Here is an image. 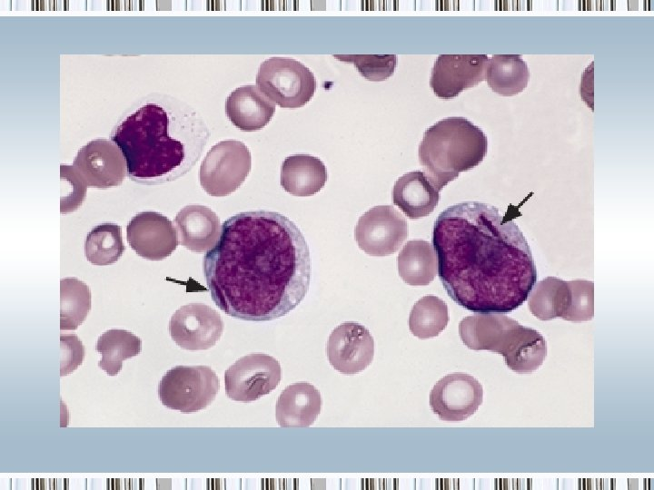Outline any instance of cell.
Listing matches in <instances>:
<instances>
[{
    "label": "cell",
    "instance_id": "obj_21",
    "mask_svg": "<svg viewBox=\"0 0 654 490\" xmlns=\"http://www.w3.org/2000/svg\"><path fill=\"white\" fill-rule=\"evenodd\" d=\"M327 179L324 163L310 154L288 156L281 167V186L292 196H312L324 187Z\"/></svg>",
    "mask_w": 654,
    "mask_h": 490
},
{
    "label": "cell",
    "instance_id": "obj_22",
    "mask_svg": "<svg viewBox=\"0 0 654 490\" xmlns=\"http://www.w3.org/2000/svg\"><path fill=\"white\" fill-rule=\"evenodd\" d=\"M573 291L570 281L547 277L535 284L528 296V307L537 318L566 320L572 305Z\"/></svg>",
    "mask_w": 654,
    "mask_h": 490
},
{
    "label": "cell",
    "instance_id": "obj_30",
    "mask_svg": "<svg viewBox=\"0 0 654 490\" xmlns=\"http://www.w3.org/2000/svg\"><path fill=\"white\" fill-rule=\"evenodd\" d=\"M61 213L77 210L85 198L86 185L76 169L61 164Z\"/></svg>",
    "mask_w": 654,
    "mask_h": 490
},
{
    "label": "cell",
    "instance_id": "obj_1",
    "mask_svg": "<svg viewBox=\"0 0 654 490\" xmlns=\"http://www.w3.org/2000/svg\"><path fill=\"white\" fill-rule=\"evenodd\" d=\"M203 265L214 304L243 320L282 318L303 300L310 287L305 238L276 211H243L227 219Z\"/></svg>",
    "mask_w": 654,
    "mask_h": 490
},
{
    "label": "cell",
    "instance_id": "obj_19",
    "mask_svg": "<svg viewBox=\"0 0 654 490\" xmlns=\"http://www.w3.org/2000/svg\"><path fill=\"white\" fill-rule=\"evenodd\" d=\"M225 113L231 122L244 132L265 127L275 113V105L253 84L233 91L225 102Z\"/></svg>",
    "mask_w": 654,
    "mask_h": 490
},
{
    "label": "cell",
    "instance_id": "obj_11",
    "mask_svg": "<svg viewBox=\"0 0 654 490\" xmlns=\"http://www.w3.org/2000/svg\"><path fill=\"white\" fill-rule=\"evenodd\" d=\"M224 323L213 308L200 302L180 307L171 317L169 332L175 344L186 350H205L221 338Z\"/></svg>",
    "mask_w": 654,
    "mask_h": 490
},
{
    "label": "cell",
    "instance_id": "obj_5",
    "mask_svg": "<svg viewBox=\"0 0 654 490\" xmlns=\"http://www.w3.org/2000/svg\"><path fill=\"white\" fill-rule=\"evenodd\" d=\"M459 335L470 349L500 354L507 367L519 374L537 370L547 356V342L538 330L503 313L468 316L459 324Z\"/></svg>",
    "mask_w": 654,
    "mask_h": 490
},
{
    "label": "cell",
    "instance_id": "obj_15",
    "mask_svg": "<svg viewBox=\"0 0 654 490\" xmlns=\"http://www.w3.org/2000/svg\"><path fill=\"white\" fill-rule=\"evenodd\" d=\"M126 238L131 248L140 257L161 260L177 248V230L164 215L156 211L135 214L126 226Z\"/></svg>",
    "mask_w": 654,
    "mask_h": 490
},
{
    "label": "cell",
    "instance_id": "obj_6",
    "mask_svg": "<svg viewBox=\"0 0 654 490\" xmlns=\"http://www.w3.org/2000/svg\"><path fill=\"white\" fill-rule=\"evenodd\" d=\"M157 390L164 407L190 414L213 402L220 390V379L207 366H176L165 372Z\"/></svg>",
    "mask_w": 654,
    "mask_h": 490
},
{
    "label": "cell",
    "instance_id": "obj_9",
    "mask_svg": "<svg viewBox=\"0 0 654 490\" xmlns=\"http://www.w3.org/2000/svg\"><path fill=\"white\" fill-rule=\"evenodd\" d=\"M281 379L282 368L275 358L252 353L240 358L225 370V392L234 401L253 402L274 390Z\"/></svg>",
    "mask_w": 654,
    "mask_h": 490
},
{
    "label": "cell",
    "instance_id": "obj_7",
    "mask_svg": "<svg viewBox=\"0 0 654 490\" xmlns=\"http://www.w3.org/2000/svg\"><path fill=\"white\" fill-rule=\"evenodd\" d=\"M258 89L282 108H300L314 95L316 79L301 62L287 57L263 61L256 75Z\"/></svg>",
    "mask_w": 654,
    "mask_h": 490
},
{
    "label": "cell",
    "instance_id": "obj_4",
    "mask_svg": "<svg viewBox=\"0 0 654 490\" xmlns=\"http://www.w3.org/2000/svg\"><path fill=\"white\" fill-rule=\"evenodd\" d=\"M488 151L483 131L464 117L444 118L423 134L419 160L424 173L441 191L460 172L479 165Z\"/></svg>",
    "mask_w": 654,
    "mask_h": 490
},
{
    "label": "cell",
    "instance_id": "obj_13",
    "mask_svg": "<svg viewBox=\"0 0 654 490\" xmlns=\"http://www.w3.org/2000/svg\"><path fill=\"white\" fill-rule=\"evenodd\" d=\"M73 165L87 187H116L122 184L127 174L123 152L112 140L107 139L88 142L77 152Z\"/></svg>",
    "mask_w": 654,
    "mask_h": 490
},
{
    "label": "cell",
    "instance_id": "obj_18",
    "mask_svg": "<svg viewBox=\"0 0 654 490\" xmlns=\"http://www.w3.org/2000/svg\"><path fill=\"white\" fill-rule=\"evenodd\" d=\"M320 391L308 382H297L284 388L275 406V418L282 427L312 426L322 409Z\"/></svg>",
    "mask_w": 654,
    "mask_h": 490
},
{
    "label": "cell",
    "instance_id": "obj_25",
    "mask_svg": "<svg viewBox=\"0 0 654 490\" xmlns=\"http://www.w3.org/2000/svg\"><path fill=\"white\" fill-rule=\"evenodd\" d=\"M95 349L102 356L98 367L114 377L121 371L125 359L140 354L142 339L129 330L111 328L98 337Z\"/></svg>",
    "mask_w": 654,
    "mask_h": 490
},
{
    "label": "cell",
    "instance_id": "obj_20",
    "mask_svg": "<svg viewBox=\"0 0 654 490\" xmlns=\"http://www.w3.org/2000/svg\"><path fill=\"white\" fill-rule=\"evenodd\" d=\"M440 201V191L421 171L401 176L392 189V201L409 219L417 220L431 214Z\"/></svg>",
    "mask_w": 654,
    "mask_h": 490
},
{
    "label": "cell",
    "instance_id": "obj_12",
    "mask_svg": "<svg viewBox=\"0 0 654 490\" xmlns=\"http://www.w3.org/2000/svg\"><path fill=\"white\" fill-rule=\"evenodd\" d=\"M483 400V388L474 377L455 372L441 378L429 397L430 407L440 419L463 421L472 416Z\"/></svg>",
    "mask_w": 654,
    "mask_h": 490
},
{
    "label": "cell",
    "instance_id": "obj_17",
    "mask_svg": "<svg viewBox=\"0 0 654 490\" xmlns=\"http://www.w3.org/2000/svg\"><path fill=\"white\" fill-rule=\"evenodd\" d=\"M180 243L195 253L210 250L218 241L220 219L210 208L192 204L181 209L174 218Z\"/></svg>",
    "mask_w": 654,
    "mask_h": 490
},
{
    "label": "cell",
    "instance_id": "obj_24",
    "mask_svg": "<svg viewBox=\"0 0 654 490\" xmlns=\"http://www.w3.org/2000/svg\"><path fill=\"white\" fill-rule=\"evenodd\" d=\"M401 279L411 286L429 285L438 274V259L433 245L422 240H409L397 259Z\"/></svg>",
    "mask_w": 654,
    "mask_h": 490
},
{
    "label": "cell",
    "instance_id": "obj_32",
    "mask_svg": "<svg viewBox=\"0 0 654 490\" xmlns=\"http://www.w3.org/2000/svg\"><path fill=\"white\" fill-rule=\"evenodd\" d=\"M60 376L64 377L74 372L84 361L85 349L76 335H60Z\"/></svg>",
    "mask_w": 654,
    "mask_h": 490
},
{
    "label": "cell",
    "instance_id": "obj_16",
    "mask_svg": "<svg viewBox=\"0 0 654 490\" xmlns=\"http://www.w3.org/2000/svg\"><path fill=\"white\" fill-rule=\"evenodd\" d=\"M486 54H440L435 61L430 85L436 96L450 100L484 80Z\"/></svg>",
    "mask_w": 654,
    "mask_h": 490
},
{
    "label": "cell",
    "instance_id": "obj_26",
    "mask_svg": "<svg viewBox=\"0 0 654 490\" xmlns=\"http://www.w3.org/2000/svg\"><path fill=\"white\" fill-rule=\"evenodd\" d=\"M89 287L77 278L60 280V329L74 330L85 320L91 310Z\"/></svg>",
    "mask_w": 654,
    "mask_h": 490
},
{
    "label": "cell",
    "instance_id": "obj_2",
    "mask_svg": "<svg viewBox=\"0 0 654 490\" xmlns=\"http://www.w3.org/2000/svg\"><path fill=\"white\" fill-rule=\"evenodd\" d=\"M431 240L443 288L470 311L511 312L536 284L523 233L495 206L466 201L448 207L435 220Z\"/></svg>",
    "mask_w": 654,
    "mask_h": 490
},
{
    "label": "cell",
    "instance_id": "obj_28",
    "mask_svg": "<svg viewBox=\"0 0 654 490\" xmlns=\"http://www.w3.org/2000/svg\"><path fill=\"white\" fill-rule=\"evenodd\" d=\"M449 310L447 304L434 295L420 299L409 316V328L420 339L437 337L447 327Z\"/></svg>",
    "mask_w": 654,
    "mask_h": 490
},
{
    "label": "cell",
    "instance_id": "obj_8",
    "mask_svg": "<svg viewBox=\"0 0 654 490\" xmlns=\"http://www.w3.org/2000/svg\"><path fill=\"white\" fill-rule=\"evenodd\" d=\"M251 168V152L243 142L222 141L203 158L199 172L200 184L210 196H228L241 187Z\"/></svg>",
    "mask_w": 654,
    "mask_h": 490
},
{
    "label": "cell",
    "instance_id": "obj_31",
    "mask_svg": "<svg viewBox=\"0 0 654 490\" xmlns=\"http://www.w3.org/2000/svg\"><path fill=\"white\" fill-rule=\"evenodd\" d=\"M573 299L568 321L590 320L594 316V283L590 280H571Z\"/></svg>",
    "mask_w": 654,
    "mask_h": 490
},
{
    "label": "cell",
    "instance_id": "obj_3",
    "mask_svg": "<svg viewBox=\"0 0 654 490\" xmlns=\"http://www.w3.org/2000/svg\"><path fill=\"white\" fill-rule=\"evenodd\" d=\"M209 134L203 119L189 104L168 94L150 93L123 115L111 140L124 154L128 177L155 185L191 171Z\"/></svg>",
    "mask_w": 654,
    "mask_h": 490
},
{
    "label": "cell",
    "instance_id": "obj_23",
    "mask_svg": "<svg viewBox=\"0 0 654 490\" xmlns=\"http://www.w3.org/2000/svg\"><path fill=\"white\" fill-rule=\"evenodd\" d=\"M484 80L494 93L513 96L527 87L530 70L520 54H494L488 59Z\"/></svg>",
    "mask_w": 654,
    "mask_h": 490
},
{
    "label": "cell",
    "instance_id": "obj_27",
    "mask_svg": "<svg viewBox=\"0 0 654 490\" xmlns=\"http://www.w3.org/2000/svg\"><path fill=\"white\" fill-rule=\"evenodd\" d=\"M125 250L122 229L114 223H103L93 228L84 240L86 260L96 266L115 263Z\"/></svg>",
    "mask_w": 654,
    "mask_h": 490
},
{
    "label": "cell",
    "instance_id": "obj_29",
    "mask_svg": "<svg viewBox=\"0 0 654 490\" xmlns=\"http://www.w3.org/2000/svg\"><path fill=\"white\" fill-rule=\"evenodd\" d=\"M336 59L352 63L365 79L373 82L391 77L397 66L395 54H334Z\"/></svg>",
    "mask_w": 654,
    "mask_h": 490
},
{
    "label": "cell",
    "instance_id": "obj_10",
    "mask_svg": "<svg viewBox=\"0 0 654 490\" xmlns=\"http://www.w3.org/2000/svg\"><path fill=\"white\" fill-rule=\"evenodd\" d=\"M405 218L391 205L375 206L364 212L354 229V239L366 254H394L408 238Z\"/></svg>",
    "mask_w": 654,
    "mask_h": 490
},
{
    "label": "cell",
    "instance_id": "obj_14",
    "mask_svg": "<svg viewBox=\"0 0 654 490\" xmlns=\"http://www.w3.org/2000/svg\"><path fill=\"white\" fill-rule=\"evenodd\" d=\"M326 354L335 370L354 375L371 365L374 356V340L363 325L346 321L330 334Z\"/></svg>",
    "mask_w": 654,
    "mask_h": 490
}]
</instances>
